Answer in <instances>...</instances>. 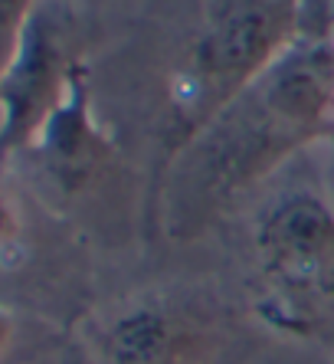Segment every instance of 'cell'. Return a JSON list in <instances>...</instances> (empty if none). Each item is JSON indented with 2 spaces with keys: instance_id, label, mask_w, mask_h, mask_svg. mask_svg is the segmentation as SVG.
I'll use <instances>...</instances> for the list:
<instances>
[{
  "instance_id": "8992f818",
  "label": "cell",
  "mask_w": 334,
  "mask_h": 364,
  "mask_svg": "<svg viewBox=\"0 0 334 364\" xmlns=\"http://www.w3.org/2000/svg\"><path fill=\"white\" fill-rule=\"evenodd\" d=\"M36 148L43 151L46 168L56 174L63 184H75L85 178V171L95 161V132L89 122V85H85V69L75 66L72 82H69L66 99L59 102V109L53 112V119L36 138Z\"/></svg>"
},
{
  "instance_id": "277c9868",
  "label": "cell",
  "mask_w": 334,
  "mask_h": 364,
  "mask_svg": "<svg viewBox=\"0 0 334 364\" xmlns=\"http://www.w3.org/2000/svg\"><path fill=\"white\" fill-rule=\"evenodd\" d=\"M75 63L66 53L59 14L40 0L0 66V158L36 144L66 99Z\"/></svg>"
},
{
  "instance_id": "6da1fadb",
  "label": "cell",
  "mask_w": 334,
  "mask_h": 364,
  "mask_svg": "<svg viewBox=\"0 0 334 364\" xmlns=\"http://www.w3.org/2000/svg\"><path fill=\"white\" fill-rule=\"evenodd\" d=\"M334 119V40L311 26L289 43L246 89L233 95L187 144L177 184L190 203L217 207Z\"/></svg>"
},
{
  "instance_id": "52a82bcc",
  "label": "cell",
  "mask_w": 334,
  "mask_h": 364,
  "mask_svg": "<svg viewBox=\"0 0 334 364\" xmlns=\"http://www.w3.org/2000/svg\"><path fill=\"white\" fill-rule=\"evenodd\" d=\"M40 0H0V46H7V56L23 30L26 17L36 10Z\"/></svg>"
},
{
  "instance_id": "9c48e42d",
  "label": "cell",
  "mask_w": 334,
  "mask_h": 364,
  "mask_svg": "<svg viewBox=\"0 0 334 364\" xmlns=\"http://www.w3.org/2000/svg\"><path fill=\"white\" fill-rule=\"evenodd\" d=\"M10 331H14V322H10V315H7V312H0V351L7 348Z\"/></svg>"
},
{
  "instance_id": "ba28073f",
  "label": "cell",
  "mask_w": 334,
  "mask_h": 364,
  "mask_svg": "<svg viewBox=\"0 0 334 364\" xmlns=\"http://www.w3.org/2000/svg\"><path fill=\"white\" fill-rule=\"evenodd\" d=\"M17 240H20L17 210H14V203L7 200V194L0 191V256L14 253V250H17Z\"/></svg>"
},
{
  "instance_id": "3957f363",
  "label": "cell",
  "mask_w": 334,
  "mask_h": 364,
  "mask_svg": "<svg viewBox=\"0 0 334 364\" xmlns=\"http://www.w3.org/2000/svg\"><path fill=\"white\" fill-rule=\"evenodd\" d=\"M256 256L289 309L315 315L334 305V210L321 197L295 191L272 203L256 223Z\"/></svg>"
},
{
  "instance_id": "5b68a950",
  "label": "cell",
  "mask_w": 334,
  "mask_h": 364,
  "mask_svg": "<svg viewBox=\"0 0 334 364\" xmlns=\"http://www.w3.org/2000/svg\"><path fill=\"white\" fill-rule=\"evenodd\" d=\"M200 328L190 315L161 302L122 312L102 335L99 364H197Z\"/></svg>"
},
{
  "instance_id": "7a4b0ae2",
  "label": "cell",
  "mask_w": 334,
  "mask_h": 364,
  "mask_svg": "<svg viewBox=\"0 0 334 364\" xmlns=\"http://www.w3.org/2000/svg\"><path fill=\"white\" fill-rule=\"evenodd\" d=\"M301 0H210L174 89V122L187 144L239 89L301 33Z\"/></svg>"
}]
</instances>
